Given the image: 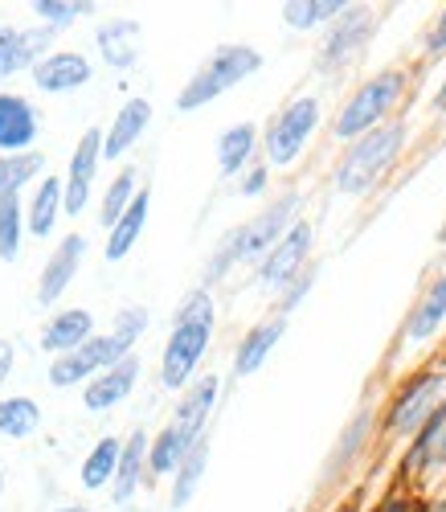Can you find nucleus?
Returning <instances> with one entry per match:
<instances>
[{
    "label": "nucleus",
    "instance_id": "7",
    "mask_svg": "<svg viewBox=\"0 0 446 512\" xmlns=\"http://www.w3.org/2000/svg\"><path fill=\"white\" fill-rule=\"evenodd\" d=\"M136 353V345H127L119 332H103V336H91L82 349L66 353V357H54L50 369H46V381L54 390H70V386H91L99 373H107L111 365H119L123 357Z\"/></svg>",
    "mask_w": 446,
    "mask_h": 512
},
{
    "label": "nucleus",
    "instance_id": "1",
    "mask_svg": "<svg viewBox=\"0 0 446 512\" xmlns=\"http://www.w3.org/2000/svg\"><path fill=\"white\" fill-rule=\"evenodd\" d=\"M295 213H299V193L291 189V193H283L275 205L258 209L250 222L234 226L226 238H221V246L209 254V263H205V291H209L217 279H226V271H234L238 263H262L266 254H271V250L283 242V234L299 222Z\"/></svg>",
    "mask_w": 446,
    "mask_h": 512
},
{
    "label": "nucleus",
    "instance_id": "44",
    "mask_svg": "<svg viewBox=\"0 0 446 512\" xmlns=\"http://www.w3.org/2000/svg\"><path fill=\"white\" fill-rule=\"evenodd\" d=\"M434 111H446V74H442V87H438V95H434Z\"/></svg>",
    "mask_w": 446,
    "mask_h": 512
},
{
    "label": "nucleus",
    "instance_id": "28",
    "mask_svg": "<svg viewBox=\"0 0 446 512\" xmlns=\"http://www.w3.org/2000/svg\"><path fill=\"white\" fill-rule=\"evenodd\" d=\"M446 463V402L426 418V426L414 435V447L406 455V472H418V467H438Z\"/></svg>",
    "mask_w": 446,
    "mask_h": 512
},
{
    "label": "nucleus",
    "instance_id": "23",
    "mask_svg": "<svg viewBox=\"0 0 446 512\" xmlns=\"http://www.w3.org/2000/svg\"><path fill=\"white\" fill-rule=\"evenodd\" d=\"M148 205H152V193L140 189L136 201H131V209L107 230V242H103V259H107V263H123L127 254L136 250V242H140V234H144V226H148Z\"/></svg>",
    "mask_w": 446,
    "mask_h": 512
},
{
    "label": "nucleus",
    "instance_id": "32",
    "mask_svg": "<svg viewBox=\"0 0 446 512\" xmlns=\"http://www.w3.org/2000/svg\"><path fill=\"white\" fill-rule=\"evenodd\" d=\"M205 467H209V435L185 455L181 467H176V476H172V508H185L197 496V488L205 480Z\"/></svg>",
    "mask_w": 446,
    "mask_h": 512
},
{
    "label": "nucleus",
    "instance_id": "29",
    "mask_svg": "<svg viewBox=\"0 0 446 512\" xmlns=\"http://www.w3.org/2000/svg\"><path fill=\"white\" fill-rule=\"evenodd\" d=\"M369 435H373V410L365 406V410H356L352 414V422L344 426V435H340V443L332 447V455H328V467H324V480H336L344 467L365 451V443H369Z\"/></svg>",
    "mask_w": 446,
    "mask_h": 512
},
{
    "label": "nucleus",
    "instance_id": "31",
    "mask_svg": "<svg viewBox=\"0 0 446 512\" xmlns=\"http://www.w3.org/2000/svg\"><path fill=\"white\" fill-rule=\"evenodd\" d=\"M37 431H41V406L29 394L0 398V435L21 443V439H33Z\"/></svg>",
    "mask_w": 446,
    "mask_h": 512
},
{
    "label": "nucleus",
    "instance_id": "49",
    "mask_svg": "<svg viewBox=\"0 0 446 512\" xmlns=\"http://www.w3.org/2000/svg\"><path fill=\"white\" fill-rule=\"evenodd\" d=\"M287 512H299V508H287Z\"/></svg>",
    "mask_w": 446,
    "mask_h": 512
},
{
    "label": "nucleus",
    "instance_id": "48",
    "mask_svg": "<svg viewBox=\"0 0 446 512\" xmlns=\"http://www.w3.org/2000/svg\"><path fill=\"white\" fill-rule=\"evenodd\" d=\"M340 512H356V508H352V504H344V508H340Z\"/></svg>",
    "mask_w": 446,
    "mask_h": 512
},
{
    "label": "nucleus",
    "instance_id": "8",
    "mask_svg": "<svg viewBox=\"0 0 446 512\" xmlns=\"http://www.w3.org/2000/svg\"><path fill=\"white\" fill-rule=\"evenodd\" d=\"M442 390H446V373L442 369H422L414 373L406 386H401L389 402V414H385V435L389 439H406V435H418L426 418L442 406Z\"/></svg>",
    "mask_w": 446,
    "mask_h": 512
},
{
    "label": "nucleus",
    "instance_id": "26",
    "mask_svg": "<svg viewBox=\"0 0 446 512\" xmlns=\"http://www.w3.org/2000/svg\"><path fill=\"white\" fill-rule=\"evenodd\" d=\"M442 320H446V275H438L426 287L422 300L414 304V312L406 320V340H414V345H426V340L442 328Z\"/></svg>",
    "mask_w": 446,
    "mask_h": 512
},
{
    "label": "nucleus",
    "instance_id": "43",
    "mask_svg": "<svg viewBox=\"0 0 446 512\" xmlns=\"http://www.w3.org/2000/svg\"><path fill=\"white\" fill-rule=\"evenodd\" d=\"M9 33H13V25H0V66H5V50H9Z\"/></svg>",
    "mask_w": 446,
    "mask_h": 512
},
{
    "label": "nucleus",
    "instance_id": "30",
    "mask_svg": "<svg viewBox=\"0 0 446 512\" xmlns=\"http://www.w3.org/2000/svg\"><path fill=\"white\" fill-rule=\"evenodd\" d=\"M46 173V156L41 152H21V156H0V201L21 197L29 185Z\"/></svg>",
    "mask_w": 446,
    "mask_h": 512
},
{
    "label": "nucleus",
    "instance_id": "5",
    "mask_svg": "<svg viewBox=\"0 0 446 512\" xmlns=\"http://www.w3.org/2000/svg\"><path fill=\"white\" fill-rule=\"evenodd\" d=\"M258 66H262V54L254 46H246V41L217 46L197 66V74L181 87V95H176V111H201V107H209L213 99L234 91L238 82H246L250 74H258Z\"/></svg>",
    "mask_w": 446,
    "mask_h": 512
},
{
    "label": "nucleus",
    "instance_id": "4",
    "mask_svg": "<svg viewBox=\"0 0 446 512\" xmlns=\"http://www.w3.org/2000/svg\"><path fill=\"white\" fill-rule=\"evenodd\" d=\"M406 123L401 119H389L385 127H377V132L361 136V140H352L348 152L340 156L336 164V173H332V185L344 193V197H361L369 193L385 173H389V164L397 160V152L406 148Z\"/></svg>",
    "mask_w": 446,
    "mask_h": 512
},
{
    "label": "nucleus",
    "instance_id": "37",
    "mask_svg": "<svg viewBox=\"0 0 446 512\" xmlns=\"http://www.w3.org/2000/svg\"><path fill=\"white\" fill-rule=\"evenodd\" d=\"M148 324H152L148 308L131 304V308H119V312H115V324H111V332H119V336L127 340V345H136V340L148 332Z\"/></svg>",
    "mask_w": 446,
    "mask_h": 512
},
{
    "label": "nucleus",
    "instance_id": "20",
    "mask_svg": "<svg viewBox=\"0 0 446 512\" xmlns=\"http://www.w3.org/2000/svg\"><path fill=\"white\" fill-rule=\"evenodd\" d=\"M148 123H152V103L148 99H127L111 127L103 132V160H123L131 148H136V140L148 132Z\"/></svg>",
    "mask_w": 446,
    "mask_h": 512
},
{
    "label": "nucleus",
    "instance_id": "3",
    "mask_svg": "<svg viewBox=\"0 0 446 512\" xmlns=\"http://www.w3.org/2000/svg\"><path fill=\"white\" fill-rule=\"evenodd\" d=\"M217 390L221 381L213 373L197 377L193 386L185 390V398L176 402L168 426L152 439V451H148V476H176V467L185 463V455L205 439V426H209V414L217 406Z\"/></svg>",
    "mask_w": 446,
    "mask_h": 512
},
{
    "label": "nucleus",
    "instance_id": "15",
    "mask_svg": "<svg viewBox=\"0 0 446 512\" xmlns=\"http://www.w3.org/2000/svg\"><path fill=\"white\" fill-rule=\"evenodd\" d=\"M29 78L41 95H70V91H82L86 82L95 78V66L82 50H54L50 58H41L33 66Z\"/></svg>",
    "mask_w": 446,
    "mask_h": 512
},
{
    "label": "nucleus",
    "instance_id": "17",
    "mask_svg": "<svg viewBox=\"0 0 446 512\" xmlns=\"http://www.w3.org/2000/svg\"><path fill=\"white\" fill-rule=\"evenodd\" d=\"M95 50L111 70H131L144 54V25L131 17H107L95 29Z\"/></svg>",
    "mask_w": 446,
    "mask_h": 512
},
{
    "label": "nucleus",
    "instance_id": "18",
    "mask_svg": "<svg viewBox=\"0 0 446 512\" xmlns=\"http://www.w3.org/2000/svg\"><path fill=\"white\" fill-rule=\"evenodd\" d=\"M136 381H140V357L131 353V357H123L119 365H111L107 373H99L91 386H82V406L91 410V414H103V410L127 402L131 390H136Z\"/></svg>",
    "mask_w": 446,
    "mask_h": 512
},
{
    "label": "nucleus",
    "instance_id": "38",
    "mask_svg": "<svg viewBox=\"0 0 446 512\" xmlns=\"http://www.w3.org/2000/svg\"><path fill=\"white\" fill-rule=\"evenodd\" d=\"M311 283H316V267H307L287 291H279L283 295V300H279V316H287V312H295L303 300H307V291H311Z\"/></svg>",
    "mask_w": 446,
    "mask_h": 512
},
{
    "label": "nucleus",
    "instance_id": "41",
    "mask_svg": "<svg viewBox=\"0 0 446 512\" xmlns=\"http://www.w3.org/2000/svg\"><path fill=\"white\" fill-rule=\"evenodd\" d=\"M13 361H17L13 340H9V336H0V386H5V381H9V373H13Z\"/></svg>",
    "mask_w": 446,
    "mask_h": 512
},
{
    "label": "nucleus",
    "instance_id": "46",
    "mask_svg": "<svg viewBox=\"0 0 446 512\" xmlns=\"http://www.w3.org/2000/svg\"><path fill=\"white\" fill-rule=\"evenodd\" d=\"M5 484H9V480H5V467H0V496H5Z\"/></svg>",
    "mask_w": 446,
    "mask_h": 512
},
{
    "label": "nucleus",
    "instance_id": "12",
    "mask_svg": "<svg viewBox=\"0 0 446 512\" xmlns=\"http://www.w3.org/2000/svg\"><path fill=\"white\" fill-rule=\"evenodd\" d=\"M373 29H377V13L373 9L348 5L344 17H336L328 25V37H324V46H320V66H344V62H352L356 54L369 46Z\"/></svg>",
    "mask_w": 446,
    "mask_h": 512
},
{
    "label": "nucleus",
    "instance_id": "9",
    "mask_svg": "<svg viewBox=\"0 0 446 512\" xmlns=\"http://www.w3.org/2000/svg\"><path fill=\"white\" fill-rule=\"evenodd\" d=\"M316 127H320V99L303 95V99L287 103L271 123H266V140H262L266 164H275V168L291 164L307 148V140H311Z\"/></svg>",
    "mask_w": 446,
    "mask_h": 512
},
{
    "label": "nucleus",
    "instance_id": "13",
    "mask_svg": "<svg viewBox=\"0 0 446 512\" xmlns=\"http://www.w3.org/2000/svg\"><path fill=\"white\" fill-rule=\"evenodd\" d=\"M37 136H41V111L33 107V99L17 91H0V156L37 152Z\"/></svg>",
    "mask_w": 446,
    "mask_h": 512
},
{
    "label": "nucleus",
    "instance_id": "21",
    "mask_svg": "<svg viewBox=\"0 0 446 512\" xmlns=\"http://www.w3.org/2000/svg\"><path fill=\"white\" fill-rule=\"evenodd\" d=\"M54 29L46 25H33V29H21L13 25L9 33V50H5V66H0V78H13V74H33V66L41 58L54 54Z\"/></svg>",
    "mask_w": 446,
    "mask_h": 512
},
{
    "label": "nucleus",
    "instance_id": "24",
    "mask_svg": "<svg viewBox=\"0 0 446 512\" xmlns=\"http://www.w3.org/2000/svg\"><path fill=\"white\" fill-rule=\"evenodd\" d=\"M119 459H123V439H115V435H103V439L91 447V455L82 459V467H78V484H82L86 492H103V488H115V476H119Z\"/></svg>",
    "mask_w": 446,
    "mask_h": 512
},
{
    "label": "nucleus",
    "instance_id": "34",
    "mask_svg": "<svg viewBox=\"0 0 446 512\" xmlns=\"http://www.w3.org/2000/svg\"><path fill=\"white\" fill-rule=\"evenodd\" d=\"M348 0H287L283 5V21L291 29H316V25H332L336 17H344Z\"/></svg>",
    "mask_w": 446,
    "mask_h": 512
},
{
    "label": "nucleus",
    "instance_id": "22",
    "mask_svg": "<svg viewBox=\"0 0 446 512\" xmlns=\"http://www.w3.org/2000/svg\"><path fill=\"white\" fill-rule=\"evenodd\" d=\"M283 332H287V316H266V320H258L242 340H238V349H234V373L238 377H250V373H258L262 365H266V357L275 353V345L283 340Z\"/></svg>",
    "mask_w": 446,
    "mask_h": 512
},
{
    "label": "nucleus",
    "instance_id": "33",
    "mask_svg": "<svg viewBox=\"0 0 446 512\" xmlns=\"http://www.w3.org/2000/svg\"><path fill=\"white\" fill-rule=\"evenodd\" d=\"M25 238H29V226H25V201H21V197L0 201V263H17Z\"/></svg>",
    "mask_w": 446,
    "mask_h": 512
},
{
    "label": "nucleus",
    "instance_id": "40",
    "mask_svg": "<svg viewBox=\"0 0 446 512\" xmlns=\"http://www.w3.org/2000/svg\"><path fill=\"white\" fill-rule=\"evenodd\" d=\"M426 50H430V54H446V9L438 13V25H434L430 37H426Z\"/></svg>",
    "mask_w": 446,
    "mask_h": 512
},
{
    "label": "nucleus",
    "instance_id": "39",
    "mask_svg": "<svg viewBox=\"0 0 446 512\" xmlns=\"http://www.w3.org/2000/svg\"><path fill=\"white\" fill-rule=\"evenodd\" d=\"M266 181H271V173H266V164L246 168V177H242V197H258V193L266 189Z\"/></svg>",
    "mask_w": 446,
    "mask_h": 512
},
{
    "label": "nucleus",
    "instance_id": "36",
    "mask_svg": "<svg viewBox=\"0 0 446 512\" xmlns=\"http://www.w3.org/2000/svg\"><path fill=\"white\" fill-rule=\"evenodd\" d=\"M33 17H37V25H46V29H70L74 21H82V17H91L99 5H91V0H33Z\"/></svg>",
    "mask_w": 446,
    "mask_h": 512
},
{
    "label": "nucleus",
    "instance_id": "10",
    "mask_svg": "<svg viewBox=\"0 0 446 512\" xmlns=\"http://www.w3.org/2000/svg\"><path fill=\"white\" fill-rule=\"evenodd\" d=\"M311 246H316V230H311V222H295L287 234H283V242L266 254V259L258 263V287H266V291H287L311 263Z\"/></svg>",
    "mask_w": 446,
    "mask_h": 512
},
{
    "label": "nucleus",
    "instance_id": "35",
    "mask_svg": "<svg viewBox=\"0 0 446 512\" xmlns=\"http://www.w3.org/2000/svg\"><path fill=\"white\" fill-rule=\"evenodd\" d=\"M136 168H119V173L111 177V185L103 189V205H99V226L111 230L123 213L131 209V201H136Z\"/></svg>",
    "mask_w": 446,
    "mask_h": 512
},
{
    "label": "nucleus",
    "instance_id": "6",
    "mask_svg": "<svg viewBox=\"0 0 446 512\" xmlns=\"http://www.w3.org/2000/svg\"><path fill=\"white\" fill-rule=\"evenodd\" d=\"M401 95H406V70H381L373 78H365L361 87H356L348 95V103L340 107L332 132L336 140H361L369 132H377V127L389 123V111L401 103Z\"/></svg>",
    "mask_w": 446,
    "mask_h": 512
},
{
    "label": "nucleus",
    "instance_id": "14",
    "mask_svg": "<svg viewBox=\"0 0 446 512\" xmlns=\"http://www.w3.org/2000/svg\"><path fill=\"white\" fill-rule=\"evenodd\" d=\"M82 259H86V238L66 234L50 250L46 267L37 271V308H54L62 300V295L70 291V283H74V275H78V267H82Z\"/></svg>",
    "mask_w": 446,
    "mask_h": 512
},
{
    "label": "nucleus",
    "instance_id": "42",
    "mask_svg": "<svg viewBox=\"0 0 446 512\" xmlns=\"http://www.w3.org/2000/svg\"><path fill=\"white\" fill-rule=\"evenodd\" d=\"M373 512H414V504H410V496H397V492H393V496H385Z\"/></svg>",
    "mask_w": 446,
    "mask_h": 512
},
{
    "label": "nucleus",
    "instance_id": "45",
    "mask_svg": "<svg viewBox=\"0 0 446 512\" xmlns=\"http://www.w3.org/2000/svg\"><path fill=\"white\" fill-rule=\"evenodd\" d=\"M54 512H95V508H86V504H62V508H54Z\"/></svg>",
    "mask_w": 446,
    "mask_h": 512
},
{
    "label": "nucleus",
    "instance_id": "2",
    "mask_svg": "<svg viewBox=\"0 0 446 512\" xmlns=\"http://www.w3.org/2000/svg\"><path fill=\"white\" fill-rule=\"evenodd\" d=\"M213 340V295L205 287H193L172 316L168 345L160 353V381L168 390H189L197 365Z\"/></svg>",
    "mask_w": 446,
    "mask_h": 512
},
{
    "label": "nucleus",
    "instance_id": "25",
    "mask_svg": "<svg viewBox=\"0 0 446 512\" xmlns=\"http://www.w3.org/2000/svg\"><path fill=\"white\" fill-rule=\"evenodd\" d=\"M148 451H152V439L144 431L123 439V459H119V476H115V504H131V496L140 492L144 472H148Z\"/></svg>",
    "mask_w": 446,
    "mask_h": 512
},
{
    "label": "nucleus",
    "instance_id": "19",
    "mask_svg": "<svg viewBox=\"0 0 446 512\" xmlns=\"http://www.w3.org/2000/svg\"><path fill=\"white\" fill-rule=\"evenodd\" d=\"M66 213V181L46 173L37 185H33V197L25 201V226H29V238H50L58 230V218Z\"/></svg>",
    "mask_w": 446,
    "mask_h": 512
},
{
    "label": "nucleus",
    "instance_id": "11",
    "mask_svg": "<svg viewBox=\"0 0 446 512\" xmlns=\"http://www.w3.org/2000/svg\"><path fill=\"white\" fill-rule=\"evenodd\" d=\"M99 164H103V127H86L70 152V168L62 177L66 181V218H78V213H86V205H91Z\"/></svg>",
    "mask_w": 446,
    "mask_h": 512
},
{
    "label": "nucleus",
    "instance_id": "47",
    "mask_svg": "<svg viewBox=\"0 0 446 512\" xmlns=\"http://www.w3.org/2000/svg\"><path fill=\"white\" fill-rule=\"evenodd\" d=\"M430 512H446V500H438V504H430Z\"/></svg>",
    "mask_w": 446,
    "mask_h": 512
},
{
    "label": "nucleus",
    "instance_id": "27",
    "mask_svg": "<svg viewBox=\"0 0 446 512\" xmlns=\"http://www.w3.org/2000/svg\"><path fill=\"white\" fill-rule=\"evenodd\" d=\"M258 148V127L254 123H234L221 132L217 140V168H221V177H238L246 173V164Z\"/></svg>",
    "mask_w": 446,
    "mask_h": 512
},
{
    "label": "nucleus",
    "instance_id": "16",
    "mask_svg": "<svg viewBox=\"0 0 446 512\" xmlns=\"http://www.w3.org/2000/svg\"><path fill=\"white\" fill-rule=\"evenodd\" d=\"M95 332V316L86 312V308H58L46 324H41L37 332V349L41 353H50V357H66L74 349H82Z\"/></svg>",
    "mask_w": 446,
    "mask_h": 512
}]
</instances>
